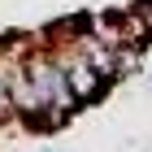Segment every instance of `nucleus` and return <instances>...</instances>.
<instances>
[{"label": "nucleus", "instance_id": "obj_4", "mask_svg": "<svg viewBox=\"0 0 152 152\" xmlns=\"http://www.w3.org/2000/svg\"><path fill=\"white\" fill-rule=\"evenodd\" d=\"M9 91H4V74H0V122H9Z\"/></svg>", "mask_w": 152, "mask_h": 152}, {"label": "nucleus", "instance_id": "obj_5", "mask_svg": "<svg viewBox=\"0 0 152 152\" xmlns=\"http://www.w3.org/2000/svg\"><path fill=\"white\" fill-rule=\"evenodd\" d=\"M44 152H52V148H44Z\"/></svg>", "mask_w": 152, "mask_h": 152}, {"label": "nucleus", "instance_id": "obj_1", "mask_svg": "<svg viewBox=\"0 0 152 152\" xmlns=\"http://www.w3.org/2000/svg\"><path fill=\"white\" fill-rule=\"evenodd\" d=\"M26 74L35 83V96H39V113L31 122V130H61L78 113V100H74L70 83H65V70L57 65V57L48 52L44 44H31L26 48Z\"/></svg>", "mask_w": 152, "mask_h": 152}, {"label": "nucleus", "instance_id": "obj_2", "mask_svg": "<svg viewBox=\"0 0 152 152\" xmlns=\"http://www.w3.org/2000/svg\"><path fill=\"white\" fill-rule=\"evenodd\" d=\"M44 48L57 57V65H61V70H65V83H70V91H74V100H78V104H96V100L109 91L104 74L96 70V65L83 57L74 44H44Z\"/></svg>", "mask_w": 152, "mask_h": 152}, {"label": "nucleus", "instance_id": "obj_3", "mask_svg": "<svg viewBox=\"0 0 152 152\" xmlns=\"http://www.w3.org/2000/svg\"><path fill=\"white\" fill-rule=\"evenodd\" d=\"M130 13L139 18V26H143V31H148V39H152V0H139V4H135V9H130Z\"/></svg>", "mask_w": 152, "mask_h": 152}]
</instances>
